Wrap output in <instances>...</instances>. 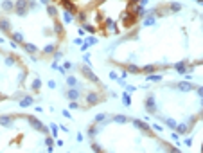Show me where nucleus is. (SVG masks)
Returning <instances> with one entry per match:
<instances>
[{"mask_svg":"<svg viewBox=\"0 0 203 153\" xmlns=\"http://www.w3.org/2000/svg\"><path fill=\"white\" fill-rule=\"evenodd\" d=\"M27 9H29V2H27V0H16V4H15V11H16V15L24 16V15L27 13Z\"/></svg>","mask_w":203,"mask_h":153,"instance_id":"1","label":"nucleus"},{"mask_svg":"<svg viewBox=\"0 0 203 153\" xmlns=\"http://www.w3.org/2000/svg\"><path fill=\"white\" fill-rule=\"evenodd\" d=\"M29 122H31V126H33L34 130H38V131H41V133H45V135H47V128L41 124V122H40L36 117H29Z\"/></svg>","mask_w":203,"mask_h":153,"instance_id":"2","label":"nucleus"},{"mask_svg":"<svg viewBox=\"0 0 203 153\" xmlns=\"http://www.w3.org/2000/svg\"><path fill=\"white\" fill-rule=\"evenodd\" d=\"M146 110L151 112V114H156V101H155V96H149L146 99Z\"/></svg>","mask_w":203,"mask_h":153,"instance_id":"3","label":"nucleus"},{"mask_svg":"<svg viewBox=\"0 0 203 153\" xmlns=\"http://www.w3.org/2000/svg\"><path fill=\"white\" fill-rule=\"evenodd\" d=\"M83 76L87 78V79H90L92 83H99V79H97V76H95L92 70L88 68V67H83Z\"/></svg>","mask_w":203,"mask_h":153,"instance_id":"4","label":"nucleus"},{"mask_svg":"<svg viewBox=\"0 0 203 153\" xmlns=\"http://www.w3.org/2000/svg\"><path fill=\"white\" fill-rule=\"evenodd\" d=\"M176 88H178V90H181V92H190V90H194L196 87L192 85V83H189V81H181L180 85H176Z\"/></svg>","mask_w":203,"mask_h":153,"instance_id":"5","label":"nucleus"},{"mask_svg":"<svg viewBox=\"0 0 203 153\" xmlns=\"http://www.w3.org/2000/svg\"><path fill=\"white\" fill-rule=\"evenodd\" d=\"M174 70H176L178 74H187L189 72V65L185 63V61H180V63L174 65Z\"/></svg>","mask_w":203,"mask_h":153,"instance_id":"6","label":"nucleus"},{"mask_svg":"<svg viewBox=\"0 0 203 153\" xmlns=\"http://www.w3.org/2000/svg\"><path fill=\"white\" fill-rule=\"evenodd\" d=\"M133 122V124L138 128V130H144V131H147V133H151V130H149V124H146V122L144 121H138V119H133L131 121Z\"/></svg>","mask_w":203,"mask_h":153,"instance_id":"7","label":"nucleus"},{"mask_svg":"<svg viewBox=\"0 0 203 153\" xmlns=\"http://www.w3.org/2000/svg\"><path fill=\"white\" fill-rule=\"evenodd\" d=\"M101 99H103V97L97 96V94H88V96H87V103H88V105H97Z\"/></svg>","mask_w":203,"mask_h":153,"instance_id":"8","label":"nucleus"},{"mask_svg":"<svg viewBox=\"0 0 203 153\" xmlns=\"http://www.w3.org/2000/svg\"><path fill=\"white\" fill-rule=\"evenodd\" d=\"M67 97H68L70 101L77 99V97H79V90H77V88H74V87H70V90L67 92Z\"/></svg>","mask_w":203,"mask_h":153,"instance_id":"9","label":"nucleus"},{"mask_svg":"<svg viewBox=\"0 0 203 153\" xmlns=\"http://www.w3.org/2000/svg\"><path fill=\"white\" fill-rule=\"evenodd\" d=\"M13 7H15V4L11 2V0H6V2H2V11H6V13L13 11Z\"/></svg>","mask_w":203,"mask_h":153,"instance_id":"10","label":"nucleus"},{"mask_svg":"<svg viewBox=\"0 0 203 153\" xmlns=\"http://www.w3.org/2000/svg\"><path fill=\"white\" fill-rule=\"evenodd\" d=\"M11 122H13V117H11V115H2V117H0V124L11 126Z\"/></svg>","mask_w":203,"mask_h":153,"instance_id":"11","label":"nucleus"},{"mask_svg":"<svg viewBox=\"0 0 203 153\" xmlns=\"http://www.w3.org/2000/svg\"><path fill=\"white\" fill-rule=\"evenodd\" d=\"M0 29L6 31V33H11V24H9L7 20H0Z\"/></svg>","mask_w":203,"mask_h":153,"instance_id":"12","label":"nucleus"},{"mask_svg":"<svg viewBox=\"0 0 203 153\" xmlns=\"http://www.w3.org/2000/svg\"><path fill=\"white\" fill-rule=\"evenodd\" d=\"M33 105V97L31 96H25L24 99H20V106H31Z\"/></svg>","mask_w":203,"mask_h":153,"instance_id":"13","label":"nucleus"},{"mask_svg":"<svg viewBox=\"0 0 203 153\" xmlns=\"http://www.w3.org/2000/svg\"><path fill=\"white\" fill-rule=\"evenodd\" d=\"M24 49L27 50L29 54H34V52H38V49H36V45H33V43H24Z\"/></svg>","mask_w":203,"mask_h":153,"instance_id":"14","label":"nucleus"},{"mask_svg":"<svg viewBox=\"0 0 203 153\" xmlns=\"http://www.w3.org/2000/svg\"><path fill=\"white\" fill-rule=\"evenodd\" d=\"M74 16H76V15H74V13H70V11H65V13H63V20H65L67 24L74 22Z\"/></svg>","mask_w":203,"mask_h":153,"instance_id":"15","label":"nucleus"},{"mask_svg":"<svg viewBox=\"0 0 203 153\" xmlns=\"http://www.w3.org/2000/svg\"><path fill=\"white\" fill-rule=\"evenodd\" d=\"M54 50H56V45L54 43H49V45L43 47V54H52Z\"/></svg>","mask_w":203,"mask_h":153,"instance_id":"16","label":"nucleus"},{"mask_svg":"<svg viewBox=\"0 0 203 153\" xmlns=\"http://www.w3.org/2000/svg\"><path fill=\"white\" fill-rule=\"evenodd\" d=\"M47 13H49V16L56 18V16H58V9H56V6H49V7H47Z\"/></svg>","mask_w":203,"mask_h":153,"instance_id":"17","label":"nucleus"},{"mask_svg":"<svg viewBox=\"0 0 203 153\" xmlns=\"http://www.w3.org/2000/svg\"><path fill=\"white\" fill-rule=\"evenodd\" d=\"M155 70H156V67H155V65H147V67H142V68H140V72L151 74V72H155Z\"/></svg>","mask_w":203,"mask_h":153,"instance_id":"18","label":"nucleus"},{"mask_svg":"<svg viewBox=\"0 0 203 153\" xmlns=\"http://www.w3.org/2000/svg\"><path fill=\"white\" fill-rule=\"evenodd\" d=\"M11 36H13V42H16V43H22V42H24V36H22V33H13Z\"/></svg>","mask_w":203,"mask_h":153,"instance_id":"19","label":"nucleus"},{"mask_svg":"<svg viewBox=\"0 0 203 153\" xmlns=\"http://www.w3.org/2000/svg\"><path fill=\"white\" fill-rule=\"evenodd\" d=\"M189 128H190V126H187V124H176L178 133H187V131H189Z\"/></svg>","mask_w":203,"mask_h":153,"instance_id":"20","label":"nucleus"},{"mask_svg":"<svg viewBox=\"0 0 203 153\" xmlns=\"http://www.w3.org/2000/svg\"><path fill=\"white\" fill-rule=\"evenodd\" d=\"M128 72H131V74H138V72H140V68H138L137 65H128Z\"/></svg>","mask_w":203,"mask_h":153,"instance_id":"21","label":"nucleus"},{"mask_svg":"<svg viewBox=\"0 0 203 153\" xmlns=\"http://www.w3.org/2000/svg\"><path fill=\"white\" fill-rule=\"evenodd\" d=\"M40 87H41V81H40V79H34V81H33V85H31L33 92H38V90H40Z\"/></svg>","mask_w":203,"mask_h":153,"instance_id":"22","label":"nucleus"},{"mask_svg":"<svg viewBox=\"0 0 203 153\" xmlns=\"http://www.w3.org/2000/svg\"><path fill=\"white\" fill-rule=\"evenodd\" d=\"M67 83H68V87H76L77 85V79L74 78V76H68L67 78Z\"/></svg>","mask_w":203,"mask_h":153,"instance_id":"23","label":"nucleus"},{"mask_svg":"<svg viewBox=\"0 0 203 153\" xmlns=\"http://www.w3.org/2000/svg\"><path fill=\"white\" fill-rule=\"evenodd\" d=\"M113 121L122 124V122H128V117H124V115H113Z\"/></svg>","mask_w":203,"mask_h":153,"instance_id":"24","label":"nucleus"},{"mask_svg":"<svg viewBox=\"0 0 203 153\" xmlns=\"http://www.w3.org/2000/svg\"><path fill=\"white\" fill-rule=\"evenodd\" d=\"M97 131H99L97 126H90V128H88V135H90V137H95V135H97Z\"/></svg>","mask_w":203,"mask_h":153,"instance_id":"25","label":"nucleus"},{"mask_svg":"<svg viewBox=\"0 0 203 153\" xmlns=\"http://www.w3.org/2000/svg\"><path fill=\"white\" fill-rule=\"evenodd\" d=\"M169 9H171V11H174V13H176V11H180V9H181V4H178V2H173V4L169 6Z\"/></svg>","mask_w":203,"mask_h":153,"instance_id":"26","label":"nucleus"},{"mask_svg":"<svg viewBox=\"0 0 203 153\" xmlns=\"http://www.w3.org/2000/svg\"><path fill=\"white\" fill-rule=\"evenodd\" d=\"M164 121H165V124H167L169 128H176V124H178V122L173 121V119H164Z\"/></svg>","mask_w":203,"mask_h":153,"instance_id":"27","label":"nucleus"},{"mask_svg":"<svg viewBox=\"0 0 203 153\" xmlns=\"http://www.w3.org/2000/svg\"><path fill=\"white\" fill-rule=\"evenodd\" d=\"M122 103H124L126 106H130V105H131V97L128 96V94H124V96H122Z\"/></svg>","mask_w":203,"mask_h":153,"instance_id":"28","label":"nucleus"},{"mask_svg":"<svg viewBox=\"0 0 203 153\" xmlns=\"http://www.w3.org/2000/svg\"><path fill=\"white\" fill-rule=\"evenodd\" d=\"M83 29H84V31H88V33H95V31H97V29H95L93 25H90V24H84Z\"/></svg>","mask_w":203,"mask_h":153,"instance_id":"29","label":"nucleus"},{"mask_svg":"<svg viewBox=\"0 0 203 153\" xmlns=\"http://www.w3.org/2000/svg\"><path fill=\"white\" fill-rule=\"evenodd\" d=\"M54 31H56L58 34H61V33H63V27H61V24H59V22H56V24H54Z\"/></svg>","mask_w":203,"mask_h":153,"instance_id":"30","label":"nucleus"},{"mask_svg":"<svg viewBox=\"0 0 203 153\" xmlns=\"http://www.w3.org/2000/svg\"><path fill=\"white\" fill-rule=\"evenodd\" d=\"M103 121H106L104 114H97V115H95V122H103Z\"/></svg>","mask_w":203,"mask_h":153,"instance_id":"31","label":"nucleus"},{"mask_svg":"<svg viewBox=\"0 0 203 153\" xmlns=\"http://www.w3.org/2000/svg\"><path fill=\"white\" fill-rule=\"evenodd\" d=\"M79 108V105H77V101L74 99V101H70V110H77Z\"/></svg>","mask_w":203,"mask_h":153,"instance_id":"32","label":"nucleus"},{"mask_svg":"<svg viewBox=\"0 0 203 153\" xmlns=\"http://www.w3.org/2000/svg\"><path fill=\"white\" fill-rule=\"evenodd\" d=\"M147 79L149 81H160V76L158 74H153V76H147Z\"/></svg>","mask_w":203,"mask_h":153,"instance_id":"33","label":"nucleus"},{"mask_svg":"<svg viewBox=\"0 0 203 153\" xmlns=\"http://www.w3.org/2000/svg\"><path fill=\"white\" fill-rule=\"evenodd\" d=\"M6 63H7V65H13V63H15V56H9V58H6Z\"/></svg>","mask_w":203,"mask_h":153,"instance_id":"34","label":"nucleus"},{"mask_svg":"<svg viewBox=\"0 0 203 153\" xmlns=\"http://www.w3.org/2000/svg\"><path fill=\"white\" fill-rule=\"evenodd\" d=\"M63 58V52H59V50H56L54 52V59H61Z\"/></svg>","mask_w":203,"mask_h":153,"instance_id":"35","label":"nucleus"},{"mask_svg":"<svg viewBox=\"0 0 203 153\" xmlns=\"http://www.w3.org/2000/svg\"><path fill=\"white\" fill-rule=\"evenodd\" d=\"M196 92L200 94V97H203V87H196Z\"/></svg>","mask_w":203,"mask_h":153,"instance_id":"36","label":"nucleus"},{"mask_svg":"<svg viewBox=\"0 0 203 153\" xmlns=\"http://www.w3.org/2000/svg\"><path fill=\"white\" fill-rule=\"evenodd\" d=\"M153 128H155L156 131H160V133H162V126H158V124H153Z\"/></svg>","mask_w":203,"mask_h":153,"instance_id":"37","label":"nucleus"},{"mask_svg":"<svg viewBox=\"0 0 203 153\" xmlns=\"http://www.w3.org/2000/svg\"><path fill=\"white\" fill-rule=\"evenodd\" d=\"M126 90H128V92H133V90H135V87H131V85H126Z\"/></svg>","mask_w":203,"mask_h":153,"instance_id":"38","label":"nucleus"},{"mask_svg":"<svg viewBox=\"0 0 203 153\" xmlns=\"http://www.w3.org/2000/svg\"><path fill=\"white\" fill-rule=\"evenodd\" d=\"M92 148H93L95 151H101V146H97V144H92Z\"/></svg>","mask_w":203,"mask_h":153,"instance_id":"39","label":"nucleus"},{"mask_svg":"<svg viewBox=\"0 0 203 153\" xmlns=\"http://www.w3.org/2000/svg\"><path fill=\"white\" fill-rule=\"evenodd\" d=\"M65 68L68 70V68H72V63H70V61H67V63H65Z\"/></svg>","mask_w":203,"mask_h":153,"instance_id":"40","label":"nucleus"},{"mask_svg":"<svg viewBox=\"0 0 203 153\" xmlns=\"http://www.w3.org/2000/svg\"><path fill=\"white\" fill-rule=\"evenodd\" d=\"M41 2H43V4H49V0H41Z\"/></svg>","mask_w":203,"mask_h":153,"instance_id":"41","label":"nucleus"},{"mask_svg":"<svg viewBox=\"0 0 203 153\" xmlns=\"http://www.w3.org/2000/svg\"><path fill=\"white\" fill-rule=\"evenodd\" d=\"M99 2H104V0H99Z\"/></svg>","mask_w":203,"mask_h":153,"instance_id":"42","label":"nucleus"},{"mask_svg":"<svg viewBox=\"0 0 203 153\" xmlns=\"http://www.w3.org/2000/svg\"><path fill=\"white\" fill-rule=\"evenodd\" d=\"M201 151H203V146H201Z\"/></svg>","mask_w":203,"mask_h":153,"instance_id":"43","label":"nucleus"}]
</instances>
